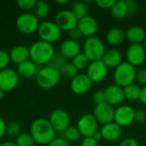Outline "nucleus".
<instances>
[{
  "instance_id": "obj_42",
  "label": "nucleus",
  "mask_w": 146,
  "mask_h": 146,
  "mask_svg": "<svg viewBox=\"0 0 146 146\" xmlns=\"http://www.w3.org/2000/svg\"><path fill=\"white\" fill-rule=\"evenodd\" d=\"M47 146H70V145L63 138H55Z\"/></svg>"
},
{
  "instance_id": "obj_22",
  "label": "nucleus",
  "mask_w": 146,
  "mask_h": 146,
  "mask_svg": "<svg viewBox=\"0 0 146 146\" xmlns=\"http://www.w3.org/2000/svg\"><path fill=\"white\" fill-rule=\"evenodd\" d=\"M9 56H10V60L14 63L17 65L22 63L27 60H30L29 48L22 44L15 45L11 49L9 52Z\"/></svg>"
},
{
  "instance_id": "obj_17",
  "label": "nucleus",
  "mask_w": 146,
  "mask_h": 146,
  "mask_svg": "<svg viewBox=\"0 0 146 146\" xmlns=\"http://www.w3.org/2000/svg\"><path fill=\"white\" fill-rule=\"evenodd\" d=\"M92 86V82L86 74H79L76 77L71 80L70 89L77 95H83L91 90Z\"/></svg>"
},
{
  "instance_id": "obj_19",
  "label": "nucleus",
  "mask_w": 146,
  "mask_h": 146,
  "mask_svg": "<svg viewBox=\"0 0 146 146\" xmlns=\"http://www.w3.org/2000/svg\"><path fill=\"white\" fill-rule=\"evenodd\" d=\"M59 52L67 59H73L81 53V46L79 42L68 38L64 40L59 48Z\"/></svg>"
},
{
  "instance_id": "obj_32",
  "label": "nucleus",
  "mask_w": 146,
  "mask_h": 146,
  "mask_svg": "<svg viewBox=\"0 0 146 146\" xmlns=\"http://www.w3.org/2000/svg\"><path fill=\"white\" fill-rule=\"evenodd\" d=\"M67 60L68 59L65 58L60 52H55V54L53 55V56L48 65L50 66L51 68L60 71L62 69V68L68 62Z\"/></svg>"
},
{
  "instance_id": "obj_15",
  "label": "nucleus",
  "mask_w": 146,
  "mask_h": 146,
  "mask_svg": "<svg viewBox=\"0 0 146 146\" xmlns=\"http://www.w3.org/2000/svg\"><path fill=\"white\" fill-rule=\"evenodd\" d=\"M127 62L133 67H139L146 61V50L143 44H131L126 52Z\"/></svg>"
},
{
  "instance_id": "obj_48",
  "label": "nucleus",
  "mask_w": 146,
  "mask_h": 146,
  "mask_svg": "<svg viewBox=\"0 0 146 146\" xmlns=\"http://www.w3.org/2000/svg\"><path fill=\"white\" fill-rule=\"evenodd\" d=\"M143 104L146 105V86H143L141 88L140 91V96H139V99Z\"/></svg>"
},
{
  "instance_id": "obj_9",
  "label": "nucleus",
  "mask_w": 146,
  "mask_h": 146,
  "mask_svg": "<svg viewBox=\"0 0 146 146\" xmlns=\"http://www.w3.org/2000/svg\"><path fill=\"white\" fill-rule=\"evenodd\" d=\"M79 20L71 11V9H62L59 11L55 17V23L62 31L70 32L76 28Z\"/></svg>"
},
{
  "instance_id": "obj_30",
  "label": "nucleus",
  "mask_w": 146,
  "mask_h": 146,
  "mask_svg": "<svg viewBox=\"0 0 146 146\" xmlns=\"http://www.w3.org/2000/svg\"><path fill=\"white\" fill-rule=\"evenodd\" d=\"M61 76L73 80L74 77H76L79 74V70L75 68V66L72 62H67L60 70Z\"/></svg>"
},
{
  "instance_id": "obj_52",
  "label": "nucleus",
  "mask_w": 146,
  "mask_h": 146,
  "mask_svg": "<svg viewBox=\"0 0 146 146\" xmlns=\"http://www.w3.org/2000/svg\"><path fill=\"white\" fill-rule=\"evenodd\" d=\"M4 93H5V92H4L3 90H1V89H0V101L3 98V97H4Z\"/></svg>"
},
{
  "instance_id": "obj_14",
  "label": "nucleus",
  "mask_w": 146,
  "mask_h": 146,
  "mask_svg": "<svg viewBox=\"0 0 146 146\" xmlns=\"http://www.w3.org/2000/svg\"><path fill=\"white\" fill-rule=\"evenodd\" d=\"M109 68L102 60L91 62L86 68V74L89 77L92 83H99L103 81L108 75Z\"/></svg>"
},
{
  "instance_id": "obj_50",
  "label": "nucleus",
  "mask_w": 146,
  "mask_h": 146,
  "mask_svg": "<svg viewBox=\"0 0 146 146\" xmlns=\"http://www.w3.org/2000/svg\"><path fill=\"white\" fill-rule=\"evenodd\" d=\"M0 146H17L15 142L12 141H5L0 144Z\"/></svg>"
},
{
  "instance_id": "obj_33",
  "label": "nucleus",
  "mask_w": 146,
  "mask_h": 146,
  "mask_svg": "<svg viewBox=\"0 0 146 146\" xmlns=\"http://www.w3.org/2000/svg\"><path fill=\"white\" fill-rule=\"evenodd\" d=\"M17 146H35L36 142L33 136L28 133H21L17 138H15V142Z\"/></svg>"
},
{
  "instance_id": "obj_47",
  "label": "nucleus",
  "mask_w": 146,
  "mask_h": 146,
  "mask_svg": "<svg viewBox=\"0 0 146 146\" xmlns=\"http://www.w3.org/2000/svg\"><path fill=\"white\" fill-rule=\"evenodd\" d=\"M6 122L3 118L0 117V139H2L6 134Z\"/></svg>"
},
{
  "instance_id": "obj_11",
  "label": "nucleus",
  "mask_w": 146,
  "mask_h": 146,
  "mask_svg": "<svg viewBox=\"0 0 146 146\" xmlns=\"http://www.w3.org/2000/svg\"><path fill=\"white\" fill-rule=\"evenodd\" d=\"M49 121L56 132L63 133L70 127L71 119L67 111L62 109H57L51 112Z\"/></svg>"
},
{
  "instance_id": "obj_29",
  "label": "nucleus",
  "mask_w": 146,
  "mask_h": 146,
  "mask_svg": "<svg viewBox=\"0 0 146 146\" xmlns=\"http://www.w3.org/2000/svg\"><path fill=\"white\" fill-rule=\"evenodd\" d=\"M123 89H124L125 99L129 101H136L139 99L141 88L138 85L132 84Z\"/></svg>"
},
{
  "instance_id": "obj_46",
  "label": "nucleus",
  "mask_w": 146,
  "mask_h": 146,
  "mask_svg": "<svg viewBox=\"0 0 146 146\" xmlns=\"http://www.w3.org/2000/svg\"><path fill=\"white\" fill-rule=\"evenodd\" d=\"M128 4V9H129V15H133L136 13L138 9V4L133 0H127Z\"/></svg>"
},
{
  "instance_id": "obj_44",
  "label": "nucleus",
  "mask_w": 146,
  "mask_h": 146,
  "mask_svg": "<svg viewBox=\"0 0 146 146\" xmlns=\"http://www.w3.org/2000/svg\"><path fill=\"white\" fill-rule=\"evenodd\" d=\"M119 146H139L138 141L133 138H126L121 141Z\"/></svg>"
},
{
  "instance_id": "obj_6",
  "label": "nucleus",
  "mask_w": 146,
  "mask_h": 146,
  "mask_svg": "<svg viewBox=\"0 0 146 146\" xmlns=\"http://www.w3.org/2000/svg\"><path fill=\"white\" fill-rule=\"evenodd\" d=\"M39 25V19L32 12H24L21 14L15 21L16 28L24 34H32L38 32Z\"/></svg>"
},
{
  "instance_id": "obj_18",
  "label": "nucleus",
  "mask_w": 146,
  "mask_h": 146,
  "mask_svg": "<svg viewBox=\"0 0 146 146\" xmlns=\"http://www.w3.org/2000/svg\"><path fill=\"white\" fill-rule=\"evenodd\" d=\"M77 27L83 36L89 38L95 36V34L98 31L99 26L98 21L93 16L88 15L86 17L79 20Z\"/></svg>"
},
{
  "instance_id": "obj_13",
  "label": "nucleus",
  "mask_w": 146,
  "mask_h": 146,
  "mask_svg": "<svg viewBox=\"0 0 146 146\" xmlns=\"http://www.w3.org/2000/svg\"><path fill=\"white\" fill-rule=\"evenodd\" d=\"M93 115L97 121L103 126L111 123L114 121L115 118L114 106L109 104L106 102L97 104L93 111Z\"/></svg>"
},
{
  "instance_id": "obj_2",
  "label": "nucleus",
  "mask_w": 146,
  "mask_h": 146,
  "mask_svg": "<svg viewBox=\"0 0 146 146\" xmlns=\"http://www.w3.org/2000/svg\"><path fill=\"white\" fill-rule=\"evenodd\" d=\"M30 59L35 62L37 65L49 64L53 55L55 54V50L52 44L43 40H37L29 47Z\"/></svg>"
},
{
  "instance_id": "obj_37",
  "label": "nucleus",
  "mask_w": 146,
  "mask_h": 146,
  "mask_svg": "<svg viewBox=\"0 0 146 146\" xmlns=\"http://www.w3.org/2000/svg\"><path fill=\"white\" fill-rule=\"evenodd\" d=\"M10 61L11 60H10L9 53H8L4 50L0 49V70L7 68Z\"/></svg>"
},
{
  "instance_id": "obj_26",
  "label": "nucleus",
  "mask_w": 146,
  "mask_h": 146,
  "mask_svg": "<svg viewBox=\"0 0 146 146\" xmlns=\"http://www.w3.org/2000/svg\"><path fill=\"white\" fill-rule=\"evenodd\" d=\"M111 15L118 20L123 19L129 15L128 4L127 0H119L115 1L114 6L110 9Z\"/></svg>"
},
{
  "instance_id": "obj_45",
  "label": "nucleus",
  "mask_w": 146,
  "mask_h": 146,
  "mask_svg": "<svg viewBox=\"0 0 146 146\" xmlns=\"http://www.w3.org/2000/svg\"><path fill=\"white\" fill-rule=\"evenodd\" d=\"M80 146H98V142L95 140L92 137L84 138L81 141Z\"/></svg>"
},
{
  "instance_id": "obj_16",
  "label": "nucleus",
  "mask_w": 146,
  "mask_h": 146,
  "mask_svg": "<svg viewBox=\"0 0 146 146\" xmlns=\"http://www.w3.org/2000/svg\"><path fill=\"white\" fill-rule=\"evenodd\" d=\"M104 93L105 102L112 106L120 105L125 99L124 89L115 84L108 86L104 90Z\"/></svg>"
},
{
  "instance_id": "obj_12",
  "label": "nucleus",
  "mask_w": 146,
  "mask_h": 146,
  "mask_svg": "<svg viewBox=\"0 0 146 146\" xmlns=\"http://www.w3.org/2000/svg\"><path fill=\"white\" fill-rule=\"evenodd\" d=\"M20 75L17 71L7 68L0 70V89L4 92L14 90L19 84Z\"/></svg>"
},
{
  "instance_id": "obj_21",
  "label": "nucleus",
  "mask_w": 146,
  "mask_h": 146,
  "mask_svg": "<svg viewBox=\"0 0 146 146\" xmlns=\"http://www.w3.org/2000/svg\"><path fill=\"white\" fill-rule=\"evenodd\" d=\"M125 36L131 44H142L145 39L146 31L140 26H132L127 28Z\"/></svg>"
},
{
  "instance_id": "obj_39",
  "label": "nucleus",
  "mask_w": 146,
  "mask_h": 146,
  "mask_svg": "<svg viewBox=\"0 0 146 146\" xmlns=\"http://www.w3.org/2000/svg\"><path fill=\"white\" fill-rule=\"evenodd\" d=\"M139 84L143 85L144 86H146V68H141L137 71L136 73V80Z\"/></svg>"
},
{
  "instance_id": "obj_43",
  "label": "nucleus",
  "mask_w": 146,
  "mask_h": 146,
  "mask_svg": "<svg viewBox=\"0 0 146 146\" xmlns=\"http://www.w3.org/2000/svg\"><path fill=\"white\" fill-rule=\"evenodd\" d=\"M82 37H83V35L80 33V31L78 29V27H76V28H74L72 31L69 32V38L72 39V40L79 42V40L81 39Z\"/></svg>"
},
{
  "instance_id": "obj_34",
  "label": "nucleus",
  "mask_w": 146,
  "mask_h": 146,
  "mask_svg": "<svg viewBox=\"0 0 146 146\" xmlns=\"http://www.w3.org/2000/svg\"><path fill=\"white\" fill-rule=\"evenodd\" d=\"M62 133H63V139H66L68 142H69V141L70 142L77 141L81 136V134L79 132L78 128L76 127H74V126H70Z\"/></svg>"
},
{
  "instance_id": "obj_53",
  "label": "nucleus",
  "mask_w": 146,
  "mask_h": 146,
  "mask_svg": "<svg viewBox=\"0 0 146 146\" xmlns=\"http://www.w3.org/2000/svg\"><path fill=\"white\" fill-rule=\"evenodd\" d=\"M143 44H143V45H144V47L145 48V50H146V37H145V41H144V43H143Z\"/></svg>"
},
{
  "instance_id": "obj_4",
  "label": "nucleus",
  "mask_w": 146,
  "mask_h": 146,
  "mask_svg": "<svg viewBox=\"0 0 146 146\" xmlns=\"http://www.w3.org/2000/svg\"><path fill=\"white\" fill-rule=\"evenodd\" d=\"M60 71L47 65L40 68L36 75V82L43 89H51L55 87L61 80Z\"/></svg>"
},
{
  "instance_id": "obj_28",
  "label": "nucleus",
  "mask_w": 146,
  "mask_h": 146,
  "mask_svg": "<svg viewBox=\"0 0 146 146\" xmlns=\"http://www.w3.org/2000/svg\"><path fill=\"white\" fill-rule=\"evenodd\" d=\"M50 11V4L45 1H36L35 6L33 8V14L38 18H45L49 15Z\"/></svg>"
},
{
  "instance_id": "obj_35",
  "label": "nucleus",
  "mask_w": 146,
  "mask_h": 146,
  "mask_svg": "<svg viewBox=\"0 0 146 146\" xmlns=\"http://www.w3.org/2000/svg\"><path fill=\"white\" fill-rule=\"evenodd\" d=\"M21 133V127L17 121H10L6 126V134L17 138Z\"/></svg>"
},
{
  "instance_id": "obj_5",
  "label": "nucleus",
  "mask_w": 146,
  "mask_h": 146,
  "mask_svg": "<svg viewBox=\"0 0 146 146\" xmlns=\"http://www.w3.org/2000/svg\"><path fill=\"white\" fill-rule=\"evenodd\" d=\"M104 42L97 36L86 38L83 44V53L91 62L102 60L105 53Z\"/></svg>"
},
{
  "instance_id": "obj_7",
  "label": "nucleus",
  "mask_w": 146,
  "mask_h": 146,
  "mask_svg": "<svg viewBox=\"0 0 146 146\" xmlns=\"http://www.w3.org/2000/svg\"><path fill=\"white\" fill-rule=\"evenodd\" d=\"M38 34L41 40L53 44L60 39L62 36V30L55 21H44L40 22Z\"/></svg>"
},
{
  "instance_id": "obj_23",
  "label": "nucleus",
  "mask_w": 146,
  "mask_h": 146,
  "mask_svg": "<svg viewBox=\"0 0 146 146\" xmlns=\"http://www.w3.org/2000/svg\"><path fill=\"white\" fill-rule=\"evenodd\" d=\"M39 69L40 68H38V65H37L30 59L22 63L18 64L16 71L20 77L30 79L33 77H36Z\"/></svg>"
},
{
  "instance_id": "obj_40",
  "label": "nucleus",
  "mask_w": 146,
  "mask_h": 146,
  "mask_svg": "<svg viewBox=\"0 0 146 146\" xmlns=\"http://www.w3.org/2000/svg\"><path fill=\"white\" fill-rule=\"evenodd\" d=\"M134 121L139 124H143L146 121V112L143 110H135Z\"/></svg>"
},
{
  "instance_id": "obj_20",
  "label": "nucleus",
  "mask_w": 146,
  "mask_h": 146,
  "mask_svg": "<svg viewBox=\"0 0 146 146\" xmlns=\"http://www.w3.org/2000/svg\"><path fill=\"white\" fill-rule=\"evenodd\" d=\"M103 139L106 141L113 142L118 140L122 134V127L117 125L115 122H111L106 125H104L100 130Z\"/></svg>"
},
{
  "instance_id": "obj_8",
  "label": "nucleus",
  "mask_w": 146,
  "mask_h": 146,
  "mask_svg": "<svg viewBox=\"0 0 146 146\" xmlns=\"http://www.w3.org/2000/svg\"><path fill=\"white\" fill-rule=\"evenodd\" d=\"M98 122L94 117L93 114L86 113L82 115L77 121L76 127L84 138L92 137L98 131Z\"/></svg>"
},
{
  "instance_id": "obj_10",
  "label": "nucleus",
  "mask_w": 146,
  "mask_h": 146,
  "mask_svg": "<svg viewBox=\"0 0 146 146\" xmlns=\"http://www.w3.org/2000/svg\"><path fill=\"white\" fill-rule=\"evenodd\" d=\"M135 110L127 104L119 105L115 109V118L114 122H115L120 127H128L134 122Z\"/></svg>"
},
{
  "instance_id": "obj_24",
  "label": "nucleus",
  "mask_w": 146,
  "mask_h": 146,
  "mask_svg": "<svg viewBox=\"0 0 146 146\" xmlns=\"http://www.w3.org/2000/svg\"><path fill=\"white\" fill-rule=\"evenodd\" d=\"M108 68H115L122 62V55L116 49L107 50L102 58Z\"/></svg>"
},
{
  "instance_id": "obj_31",
  "label": "nucleus",
  "mask_w": 146,
  "mask_h": 146,
  "mask_svg": "<svg viewBox=\"0 0 146 146\" xmlns=\"http://www.w3.org/2000/svg\"><path fill=\"white\" fill-rule=\"evenodd\" d=\"M91 61L88 59V57L83 53H80L77 55L74 58L72 59V63L75 66V68L80 71L83 69H86L88 65L90 64Z\"/></svg>"
},
{
  "instance_id": "obj_25",
  "label": "nucleus",
  "mask_w": 146,
  "mask_h": 146,
  "mask_svg": "<svg viewBox=\"0 0 146 146\" xmlns=\"http://www.w3.org/2000/svg\"><path fill=\"white\" fill-rule=\"evenodd\" d=\"M106 41L110 45L116 46L123 43L126 38L125 32L119 27H113L110 29L105 36Z\"/></svg>"
},
{
  "instance_id": "obj_1",
  "label": "nucleus",
  "mask_w": 146,
  "mask_h": 146,
  "mask_svg": "<svg viewBox=\"0 0 146 146\" xmlns=\"http://www.w3.org/2000/svg\"><path fill=\"white\" fill-rule=\"evenodd\" d=\"M56 133L49 120L44 118L36 119L30 127V134L36 144L41 145H48L56 138Z\"/></svg>"
},
{
  "instance_id": "obj_38",
  "label": "nucleus",
  "mask_w": 146,
  "mask_h": 146,
  "mask_svg": "<svg viewBox=\"0 0 146 146\" xmlns=\"http://www.w3.org/2000/svg\"><path fill=\"white\" fill-rule=\"evenodd\" d=\"M115 0H96L95 3L103 9H111L114 6Z\"/></svg>"
},
{
  "instance_id": "obj_49",
  "label": "nucleus",
  "mask_w": 146,
  "mask_h": 146,
  "mask_svg": "<svg viewBox=\"0 0 146 146\" xmlns=\"http://www.w3.org/2000/svg\"><path fill=\"white\" fill-rule=\"evenodd\" d=\"M92 138H93L95 140H97L98 142H99L100 140H102V139H103V136H102L101 132H100V131H97V132L94 133V135L92 136Z\"/></svg>"
},
{
  "instance_id": "obj_41",
  "label": "nucleus",
  "mask_w": 146,
  "mask_h": 146,
  "mask_svg": "<svg viewBox=\"0 0 146 146\" xmlns=\"http://www.w3.org/2000/svg\"><path fill=\"white\" fill-rule=\"evenodd\" d=\"M92 100H93V102H94V104L96 105L105 102L104 91H100V90L99 91H96L93 93V95H92Z\"/></svg>"
},
{
  "instance_id": "obj_36",
  "label": "nucleus",
  "mask_w": 146,
  "mask_h": 146,
  "mask_svg": "<svg viewBox=\"0 0 146 146\" xmlns=\"http://www.w3.org/2000/svg\"><path fill=\"white\" fill-rule=\"evenodd\" d=\"M16 3L21 9L26 12H29L30 10L33 9L36 0H17Z\"/></svg>"
},
{
  "instance_id": "obj_51",
  "label": "nucleus",
  "mask_w": 146,
  "mask_h": 146,
  "mask_svg": "<svg viewBox=\"0 0 146 146\" xmlns=\"http://www.w3.org/2000/svg\"><path fill=\"white\" fill-rule=\"evenodd\" d=\"M56 3L58 4H67L69 3V1L68 0H56Z\"/></svg>"
},
{
  "instance_id": "obj_27",
  "label": "nucleus",
  "mask_w": 146,
  "mask_h": 146,
  "mask_svg": "<svg viewBox=\"0 0 146 146\" xmlns=\"http://www.w3.org/2000/svg\"><path fill=\"white\" fill-rule=\"evenodd\" d=\"M71 11L74 13V15L77 17L78 20L82 19L88 15V6L86 2L83 1H76L72 4Z\"/></svg>"
},
{
  "instance_id": "obj_3",
  "label": "nucleus",
  "mask_w": 146,
  "mask_h": 146,
  "mask_svg": "<svg viewBox=\"0 0 146 146\" xmlns=\"http://www.w3.org/2000/svg\"><path fill=\"white\" fill-rule=\"evenodd\" d=\"M137 70L135 67L129 64L127 62H122L114 71V81L115 84L125 88L132 84L136 80Z\"/></svg>"
}]
</instances>
